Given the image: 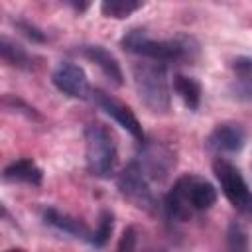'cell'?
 Masks as SVG:
<instances>
[{"label": "cell", "instance_id": "obj_1", "mask_svg": "<svg viewBox=\"0 0 252 252\" xmlns=\"http://www.w3.org/2000/svg\"><path fill=\"white\" fill-rule=\"evenodd\" d=\"M124 51L140 55L152 61H193L199 53V45L193 37L177 35L169 39H154L144 30H130L120 39Z\"/></svg>", "mask_w": 252, "mask_h": 252}, {"label": "cell", "instance_id": "obj_2", "mask_svg": "<svg viewBox=\"0 0 252 252\" xmlns=\"http://www.w3.org/2000/svg\"><path fill=\"white\" fill-rule=\"evenodd\" d=\"M132 77H134L136 93L148 110L156 114H163L169 110L171 93H169L165 63L152 59L138 61L132 65Z\"/></svg>", "mask_w": 252, "mask_h": 252}, {"label": "cell", "instance_id": "obj_3", "mask_svg": "<svg viewBox=\"0 0 252 252\" xmlns=\"http://www.w3.org/2000/svg\"><path fill=\"white\" fill-rule=\"evenodd\" d=\"M85 154H87V167L91 175L108 179L114 175L118 163V152L112 134L106 126L93 122L85 128Z\"/></svg>", "mask_w": 252, "mask_h": 252}, {"label": "cell", "instance_id": "obj_4", "mask_svg": "<svg viewBox=\"0 0 252 252\" xmlns=\"http://www.w3.org/2000/svg\"><path fill=\"white\" fill-rule=\"evenodd\" d=\"M213 171L220 183L224 197L230 201V205L240 215H244L246 219L252 220V191H250L248 183L244 181L242 173L238 171V167L232 165L228 159L219 158L213 161Z\"/></svg>", "mask_w": 252, "mask_h": 252}, {"label": "cell", "instance_id": "obj_5", "mask_svg": "<svg viewBox=\"0 0 252 252\" xmlns=\"http://www.w3.org/2000/svg\"><path fill=\"white\" fill-rule=\"evenodd\" d=\"M116 185L120 195L130 201L134 207L146 211V213H154L158 207L156 195L150 187V179L144 173V169L140 167V163L136 159H132L116 177Z\"/></svg>", "mask_w": 252, "mask_h": 252}, {"label": "cell", "instance_id": "obj_6", "mask_svg": "<svg viewBox=\"0 0 252 252\" xmlns=\"http://www.w3.org/2000/svg\"><path fill=\"white\" fill-rule=\"evenodd\" d=\"M148 179L152 181H163L169 177L171 169L175 167V154L171 148H167L161 142H144L140 158H136Z\"/></svg>", "mask_w": 252, "mask_h": 252}, {"label": "cell", "instance_id": "obj_7", "mask_svg": "<svg viewBox=\"0 0 252 252\" xmlns=\"http://www.w3.org/2000/svg\"><path fill=\"white\" fill-rule=\"evenodd\" d=\"M93 96H94V102L98 104V108L104 114H108L120 128H124L134 140H138L142 144L146 142V136H144V130H142L140 120L136 118V114L124 102L116 100L114 96H110V94H106L104 91H98V89L93 93Z\"/></svg>", "mask_w": 252, "mask_h": 252}, {"label": "cell", "instance_id": "obj_8", "mask_svg": "<svg viewBox=\"0 0 252 252\" xmlns=\"http://www.w3.org/2000/svg\"><path fill=\"white\" fill-rule=\"evenodd\" d=\"M51 83L59 93L71 98H87L89 96V79L81 65L63 61L51 73Z\"/></svg>", "mask_w": 252, "mask_h": 252}, {"label": "cell", "instance_id": "obj_9", "mask_svg": "<svg viewBox=\"0 0 252 252\" xmlns=\"http://www.w3.org/2000/svg\"><path fill=\"white\" fill-rule=\"evenodd\" d=\"M193 177L195 175L179 177L173 183V187L167 191V195H165L163 209H165L167 217L177 220V222H185L193 215V207H191V183H193Z\"/></svg>", "mask_w": 252, "mask_h": 252}, {"label": "cell", "instance_id": "obj_10", "mask_svg": "<svg viewBox=\"0 0 252 252\" xmlns=\"http://www.w3.org/2000/svg\"><path fill=\"white\" fill-rule=\"evenodd\" d=\"M81 53L91 61L94 63L102 73L104 77L116 85V87H122L124 85V73H122V67L118 63V59L108 51L104 49L102 45H83L81 47Z\"/></svg>", "mask_w": 252, "mask_h": 252}, {"label": "cell", "instance_id": "obj_11", "mask_svg": "<svg viewBox=\"0 0 252 252\" xmlns=\"http://www.w3.org/2000/svg\"><path fill=\"white\" fill-rule=\"evenodd\" d=\"M246 134L238 124H219L209 134V148L222 154H236L244 148Z\"/></svg>", "mask_w": 252, "mask_h": 252}, {"label": "cell", "instance_id": "obj_12", "mask_svg": "<svg viewBox=\"0 0 252 252\" xmlns=\"http://www.w3.org/2000/svg\"><path fill=\"white\" fill-rule=\"evenodd\" d=\"M41 215H43V222L49 224V226H53L55 230L65 232V234H69L73 238H81V240H89L91 242L93 232L89 230V226L83 220H79V219H75V217H71V215L55 209V207L43 209Z\"/></svg>", "mask_w": 252, "mask_h": 252}, {"label": "cell", "instance_id": "obj_13", "mask_svg": "<svg viewBox=\"0 0 252 252\" xmlns=\"http://www.w3.org/2000/svg\"><path fill=\"white\" fill-rule=\"evenodd\" d=\"M4 179L10 183H28V185H39L43 179V171L39 169V165L30 159V158H20L16 161H12L10 165H6L4 169Z\"/></svg>", "mask_w": 252, "mask_h": 252}, {"label": "cell", "instance_id": "obj_14", "mask_svg": "<svg viewBox=\"0 0 252 252\" xmlns=\"http://www.w3.org/2000/svg\"><path fill=\"white\" fill-rule=\"evenodd\" d=\"M0 55H2V59H4L8 65H12V67H16V69H32V67H33L32 55H30L20 43L12 41V39L6 37V35L0 37Z\"/></svg>", "mask_w": 252, "mask_h": 252}, {"label": "cell", "instance_id": "obj_15", "mask_svg": "<svg viewBox=\"0 0 252 252\" xmlns=\"http://www.w3.org/2000/svg\"><path fill=\"white\" fill-rule=\"evenodd\" d=\"M173 89L179 94V98L185 102L187 108L197 110L201 104V85L193 77L187 75H175L173 77Z\"/></svg>", "mask_w": 252, "mask_h": 252}, {"label": "cell", "instance_id": "obj_16", "mask_svg": "<svg viewBox=\"0 0 252 252\" xmlns=\"http://www.w3.org/2000/svg\"><path fill=\"white\" fill-rule=\"evenodd\" d=\"M217 203V189L201 177H193L191 183V207L193 211H207Z\"/></svg>", "mask_w": 252, "mask_h": 252}, {"label": "cell", "instance_id": "obj_17", "mask_svg": "<svg viewBox=\"0 0 252 252\" xmlns=\"http://www.w3.org/2000/svg\"><path fill=\"white\" fill-rule=\"evenodd\" d=\"M140 8H142V2H138V0H104L100 4L102 16L114 18V20L128 18L130 14H134Z\"/></svg>", "mask_w": 252, "mask_h": 252}, {"label": "cell", "instance_id": "obj_18", "mask_svg": "<svg viewBox=\"0 0 252 252\" xmlns=\"http://www.w3.org/2000/svg\"><path fill=\"white\" fill-rule=\"evenodd\" d=\"M112 228H114V215L110 211H102L98 217V224L96 230L91 236V244L94 248H104L112 236Z\"/></svg>", "mask_w": 252, "mask_h": 252}, {"label": "cell", "instance_id": "obj_19", "mask_svg": "<svg viewBox=\"0 0 252 252\" xmlns=\"http://www.w3.org/2000/svg\"><path fill=\"white\" fill-rule=\"evenodd\" d=\"M226 248H228V252H248V234H246L244 226L236 220H232L228 224Z\"/></svg>", "mask_w": 252, "mask_h": 252}, {"label": "cell", "instance_id": "obj_20", "mask_svg": "<svg viewBox=\"0 0 252 252\" xmlns=\"http://www.w3.org/2000/svg\"><path fill=\"white\" fill-rule=\"evenodd\" d=\"M230 67H232L234 79H246V81H252V57H246V55L234 57Z\"/></svg>", "mask_w": 252, "mask_h": 252}, {"label": "cell", "instance_id": "obj_21", "mask_svg": "<svg viewBox=\"0 0 252 252\" xmlns=\"http://www.w3.org/2000/svg\"><path fill=\"white\" fill-rule=\"evenodd\" d=\"M136 244H138V232L134 226H126L120 234L116 252H136Z\"/></svg>", "mask_w": 252, "mask_h": 252}, {"label": "cell", "instance_id": "obj_22", "mask_svg": "<svg viewBox=\"0 0 252 252\" xmlns=\"http://www.w3.org/2000/svg\"><path fill=\"white\" fill-rule=\"evenodd\" d=\"M16 24V28L28 37V39H32V41H37V43H41V41H45L47 37H45V33L39 30V28H35L33 24H30V22H26V20H16L14 22Z\"/></svg>", "mask_w": 252, "mask_h": 252}, {"label": "cell", "instance_id": "obj_23", "mask_svg": "<svg viewBox=\"0 0 252 252\" xmlns=\"http://www.w3.org/2000/svg\"><path fill=\"white\" fill-rule=\"evenodd\" d=\"M6 252H26L24 248H12V250H6Z\"/></svg>", "mask_w": 252, "mask_h": 252}]
</instances>
